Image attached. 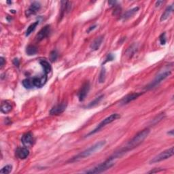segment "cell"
<instances>
[{
    "label": "cell",
    "instance_id": "836d02e7",
    "mask_svg": "<svg viewBox=\"0 0 174 174\" xmlns=\"http://www.w3.org/2000/svg\"><path fill=\"white\" fill-rule=\"evenodd\" d=\"M96 25H94V26H93V27H90V28H89V30H88V32H89V31H91L92 30H93V29L96 28Z\"/></svg>",
    "mask_w": 174,
    "mask_h": 174
},
{
    "label": "cell",
    "instance_id": "44dd1931",
    "mask_svg": "<svg viewBox=\"0 0 174 174\" xmlns=\"http://www.w3.org/2000/svg\"><path fill=\"white\" fill-rule=\"evenodd\" d=\"M37 53H38V48L35 46L29 45L26 48V53L29 56L35 55Z\"/></svg>",
    "mask_w": 174,
    "mask_h": 174
},
{
    "label": "cell",
    "instance_id": "9c48e42d",
    "mask_svg": "<svg viewBox=\"0 0 174 174\" xmlns=\"http://www.w3.org/2000/svg\"><path fill=\"white\" fill-rule=\"evenodd\" d=\"M142 95L141 93H130V94L126 95L125 97L122 98L120 101V105H125L129 104V103L135 100L136 99Z\"/></svg>",
    "mask_w": 174,
    "mask_h": 174
},
{
    "label": "cell",
    "instance_id": "9a60e30c",
    "mask_svg": "<svg viewBox=\"0 0 174 174\" xmlns=\"http://www.w3.org/2000/svg\"><path fill=\"white\" fill-rule=\"evenodd\" d=\"M103 40H104V37L103 36L98 37V38H97L95 40H94V41L91 43V44H90V49L93 51L97 50L99 48L100 46L101 45Z\"/></svg>",
    "mask_w": 174,
    "mask_h": 174
},
{
    "label": "cell",
    "instance_id": "d4e9b609",
    "mask_svg": "<svg viewBox=\"0 0 174 174\" xmlns=\"http://www.w3.org/2000/svg\"><path fill=\"white\" fill-rule=\"evenodd\" d=\"M137 49H138V46H137L135 44H133L131 46V48H130L128 50H127V54H128V55L131 56L133 55V54L135 53V51L137 50Z\"/></svg>",
    "mask_w": 174,
    "mask_h": 174
},
{
    "label": "cell",
    "instance_id": "4fadbf2b",
    "mask_svg": "<svg viewBox=\"0 0 174 174\" xmlns=\"http://www.w3.org/2000/svg\"><path fill=\"white\" fill-rule=\"evenodd\" d=\"M50 33V25H46L44 27H43L41 30L39 31L38 33L37 34L36 38L38 41H41L45 39L46 38L49 36Z\"/></svg>",
    "mask_w": 174,
    "mask_h": 174
},
{
    "label": "cell",
    "instance_id": "1f68e13d",
    "mask_svg": "<svg viewBox=\"0 0 174 174\" xmlns=\"http://www.w3.org/2000/svg\"><path fill=\"white\" fill-rule=\"evenodd\" d=\"M14 64L16 66H19V60H18V58H15V59L14 60Z\"/></svg>",
    "mask_w": 174,
    "mask_h": 174
},
{
    "label": "cell",
    "instance_id": "cb8c5ba5",
    "mask_svg": "<svg viewBox=\"0 0 174 174\" xmlns=\"http://www.w3.org/2000/svg\"><path fill=\"white\" fill-rule=\"evenodd\" d=\"M103 97H104V95H101V96L97 97L96 99L94 100V101L90 102L87 107H92L93 106H95V105H96L97 104H99L100 101H101V100L103 99Z\"/></svg>",
    "mask_w": 174,
    "mask_h": 174
},
{
    "label": "cell",
    "instance_id": "e575fe53",
    "mask_svg": "<svg viewBox=\"0 0 174 174\" xmlns=\"http://www.w3.org/2000/svg\"><path fill=\"white\" fill-rule=\"evenodd\" d=\"M168 133H169V134H171V136H173V130H171V132H169Z\"/></svg>",
    "mask_w": 174,
    "mask_h": 174
},
{
    "label": "cell",
    "instance_id": "30bf717a",
    "mask_svg": "<svg viewBox=\"0 0 174 174\" xmlns=\"http://www.w3.org/2000/svg\"><path fill=\"white\" fill-rule=\"evenodd\" d=\"M21 142L26 147H29L32 145L34 142V138L33 134L30 133V132L24 133L21 138Z\"/></svg>",
    "mask_w": 174,
    "mask_h": 174
},
{
    "label": "cell",
    "instance_id": "d6a6232c",
    "mask_svg": "<svg viewBox=\"0 0 174 174\" xmlns=\"http://www.w3.org/2000/svg\"><path fill=\"white\" fill-rule=\"evenodd\" d=\"M163 1H156V7H158V6H160L161 4H163Z\"/></svg>",
    "mask_w": 174,
    "mask_h": 174
},
{
    "label": "cell",
    "instance_id": "4dcf8cb0",
    "mask_svg": "<svg viewBox=\"0 0 174 174\" xmlns=\"http://www.w3.org/2000/svg\"><path fill=\"white\" fill-rule=\"evenodd\" d=\"M0 62H1V64H0V68L2 69L5 64V63H6V61H5L4 57H0Z\"/></svg>",
    "mask_w": 174,
    "mask_h": 174
},
{
    "label": "cell",
    "instance_id": "484cf974",
    "mask_svg": "<svg viewBox=\"0 0 174 174\" xmlns=\"http://www.w3.org/2000/svg\"><path fill=\"white\" fill-rule=\"evenodd\" d=\"M105 79V70L104 68H103L101 71V73H100L99 78V81L100 83L104 82Z\"/></svg>",
    "mask_w": 174,
    "mask_h": 174
},
{
    "label": "cell",
    "instance_id": "603a6c76",
    "mask_svg": "<svg viewBox=\"0 0 174 174\" xmlns=\"http://www.w3.org/2000/svg\"><path fill=\"white\" fill-rule=\"evenodd\" d=\"M12 166L10 165H8L4 167L0 171V173L1 174H8L12 171Z\"/></svg>",
    "mask_w": 174,
    "mask_h": 174
},
{
    "label": "cell",
    "instance_id": "d590c367",
    "mask_svg": "<svg viewBox=\"0 0 174 174\" xmlns=\"http://www.w3.org/2000/svg\"><path fill=\"white\" fill-rule=\"evenodd\" d=\"M7 3H8V4H12V2H10V1H7Z\"/></svg>",
    "mask_w": 174,
    "mask_h": 174
},
{
    "label": "cell",
    "instance_id": "6da1fadb",
    "mask_svg": "<svg viewBox=\"0 0 174 174\" xmlns=\"http://www.w3.org/2000/svg\"><path fill=\"white\" fill-rule=\"evenodd\" d=\"M105 144H106V141L105 140L98 141L97 143L95 144L94 145H93L92 146H90V148H87V150H85L82 152V153L77 154L76 156H73L72 158V160H70V161H72V162H75V161H78L81 160V159L89 157V156L92 155V154L95 153L96 152L101 150V149L105 146Z\"/></svg>",
    "mask_w": 174,
    "mask_h": 174
},
{
    "label": "cell",
    "instance_id": "7c38bea8",
    "mask_svg": "<svg viewBox=\"0 0 174 174\" xmlns=\"http://www.w3.org/2000/svg\"><path fill=\"white\" fill-rule=\"evenodd\" d=\"M90 89V84L89 82H87L82 85L81 89H80L79 93H78V98L80 101H84V99L87 97L88 93Z\"/></svg>",
    "mask_w": 174,
    "mask_h": 174
},
{
    "label": "cell",
    "instance_id": "5bb4252c",
    "mask_svg": "<svg viewBox=\"0 0 174 174\" xmlns=\"http://www.w3.org/2000/svg\"><path fill=\"white\" fill-rule=\"evenodd\" d=\"M16 154L18 158L20 159H25L29 155V150L26 147H21V148H19L17 149Z\"/></svg>",
    "mask_w": 174,
    "mask_h": 174
},
{
    "label": "cell",
    "instance_id": "ba28073f",
    "mask_svg": "<svg viewBox=\"0 0 174 174\" xmlns=\"http://www.w3.org/2000/svg\"><path fill=\"white\" fill-rule=\"evenodd\" d=\"M33 85L35 87L41 88L46 84L47 81V75L43 73V75L40 76H35L31 78Z\"/></svg>",
    "mask_w": 174,
    "mask_h": 174
},
{
    "label": "cell",
    "instance_id": "f546056e",
    "mask_svg": "<svg viewBox=\"0 0 174 174\" xmlns=\"http://www.w3.org/2000/svg\"><path fill=\"white\" fill-rule=\"evenodd\" d=\"M114 55H112V54H109V55L107 56V57H106V58H105V62H104V63H107V62H108V61H113V60H114Z\"/></svg>",
    "mask_w": 174,
    "mask_h": 174
},
{
    "label": "cell",
    "instance_id": "7402d4cb",
    "mask_svg": "<svg viewBox=\"0 0 174 174\" xmlns=\"http://www.w3.org/2000/svg\"><path fill=\"white\" fill-rule=\"evenodd\" d=\"M38 24H39V22L36 21L35 22V23L30 24V25L28 27V28L26 31V36H29L31 33L33 32V31H34V30H35L36 28L37 27V26L38 25Z\"/></svg>",
    "mask_w": 174,
    "mask_h": 174
},
{
    "label": "cell",
    "instance_id": "e0dca14e",
    "mask_svg": "<svg viewBox=\"0 0 174 174\" xmlns=\"http://www.w3.org/2000/svg\"><path fill=\"white\" fill-rule=\"evenodd\" d=\"M40 64L41 65V67L43 68L44 70V73L46 75H48L49 73L51 72L52 70V67H51V65L49 62H48L46 60H40Z\"/></svg>",
    "mask_w": 174,
    "mask_h": 174
},
{
    "label": "cell",
    "instance_id": "83f0119b",
    "mask_svg": "<svg viewBox=\"0 0 174 174\" xmlns=\"http://www.w3.org/2000/svg\"><path fill=\"white\" fill-rule=\"evenodd\" d=\"M159 40H160V42L162 45H165L166 44L167 41V39H166V35L165 33H163L161 35L160 38H159Z\"/></svg>",
    "mask_w": 174,
    "mask_h": 174
},
{
    "label": "cell",
    "instance_id": "52a82bcc",
    "mask_svg": "<svg viewBox=\"0 0 174 174\" xmlns=\"http://www.w3.org/2000/svg\"><path fill=\"white\" fill-rule=\"evenodd\" d=\"M67 102L63 101L61 104H58L52 107V109L50 110V115H59L62 114L63 112L65 111L67 108Z\"/></svg>",
    "mask_w": 174,
    "mask_h": 174
},
{
    "label": "cell",
    "instance_id": "f1b7e54d",
    "mask_svg": "<svg viewBox=\"0 0 174 174\" xmlns=\"http://www.w3.org/2000/svg\"><path fill=\"white\" fill-rule=\"evenodd\" d=\"M164 117V114H161L160 115H158V116H156L155 118H154V120H153V123L154 124H156L157 123V122H158L159 121H161V120L163 119V118Z\"/></svg>",
    "mask_w": 174,
    "mask_h": 174
},
{
    "label": "cell",
    "instance_id": "d6986e66",
    "mask_svg": "<svg viewBox=\"0 0 174 174\" xmlns=\"http://www.w3.org/2000/svg\"><path fill=\"white\" fill-rule=\"evenodd\" d=\"M138 10H139L138 7H135V8H133L131 10H129L126 12L124 15L122 16V19H124V20H127V19L131 18V17L133 16Z\"/></svg>",
    "mask_w": 174,
    "mask_h": 174
},
{
    "label": "cell",
    "instance_id": "2e32d148",
    "mask_svg": "<svg viewBox=\"0 0 174 174\" xmlns=\"http://www.w3.org/2000/svg\"><path fill=\"white\" fill-rule=\"evenodd\" d=\"M173 11V4H171L167 8L165 9V12H163L162 15L161 16V21H165L169 17L171 16Z\"/></svg>",
    "mask_w": 174,
    "mask_h": 174
},
{
    "label": "cell",
    "instance_id": "277c9868",
    "mask_svg": "<svg viewBox=\"0 0 174 174\" xmlns=\"http://www.w3.org/2000/svg\"><path fill=\"white\" fill-rule=\"evenodd\" d=\"M119 118H121V116H120V114H112L109 116L108 117H107L106 118H105L104 121H102L100 123L98 124V126L95 128L93 131H92L91 132H90V133L88 134V135H91L93 134H95L97 132L99 131L100 130H101L102 128H104V127H105L107 125V124L112 123V122H114V121H116V120L118 119Z\"/></svg>",
    "mask_w": 174,
    "mask_h": 174
},
{
    "label": "cell",
    "instance_id": "8992f818",
    "mask_svg": "<svg viewBox=\"0 0 174 174\" xmlns=\"http://www.w3.org/2000/svg\"><path fill=\"white\" fill-rule=\"evenodd\" d=\"M173 155V147H171L170 148L162 152L161 153L158 154L157 156H156L155 157H154L150 161V163L153 164L161 162V161H165L166 159H168L169 158L171 157Z\"/></svg>",
    "mask_w": 174,
    "mask_h": 174
},
{
    "label": "cell",
    "instance_id": "5b68a950",
    "mask_svg": "<svg viewBox=\"0 0 174 174\" xmlns=\"http://www.w3.org/2000/svg\"><path fill=\"white\" fill-rule=\"evenodd\" d=\"M171 73V71L169 70H164L163 72H161L158 73V74L156 76V78H154V80L150 84H149L148 87H147V89H152L153 88L156 87V86L158 85L160 83L166 79L169 76H170Z\"/></svg>",
    "mask_w": 174,
    "mask_h": 174
},
{
    "label": "cell",
    "instance_id": "7a4b0ae2",
    "mask_svg": "<svg viewBox=\"0 0 174 174\" xmlns=\"http://www.w3.org/2000/svg\"><path fill=\"white\" fill-rule=\"evenodd\" d=\"M149 133H150V130L148 129H146L143 130V131L139 132L138 134L134 136V138L131 140L129 141V143L127 144V146L125 147V148H124L123 151L125 153L127 150L136 148L137 146H138L139 144H141L144 139L148 136Z\"/></svg>",
    "mask_w": 174,
    "mask_h": 174
},
{
    "label": "cell",
    "instance_id": "ac0fdd59",
    "mask_svg": "<svg viewBox=\"0 0 174 174\" xmlns=\"http://www.w3.org/2000/svg\"><path fill=\"white\" fill-rule=\"evenodd\" d=\"M12 110V106L10 103L8 101H4L1 103V112L4 114L9 113Z\"/></svg>",
    "mask_w": 174,
    "mask_h": 174
},
{
    "label": "cell",
    "instance_id": "4316f807",
    "mask_svg": "<svg viewBox=\"0 0 174 174\" xmlns=\"http://www.w3.org/2000/svg\"><path fill=\"white\" fill-rule=\"evenodd\" d=\"M57 57H58V54L57 53V51L54 50V51H53V52H51L50 55V58L51 61H55L57 60Z\"/></svg>",
    "mask_w": 174,
    "mask_h": 174
},
{
    "label": "cell",
    "instance_id": "ffe728a7",
    "mask_svg": "<svg viewBox=\"0 0 174 174\" xmlns=\"http://www.w3.org/2000/svg\"><path fill=\"white\" fill-rule=\"evenodd\" d=\"M22 84H23V87L25 88V89H31L35 87L33 85V83L31 78H28L23 80V82H22Z\"/></svg>",
    "mask_w": 174,
    "mask_h": 174
},
{
    "label": "cell",
    "instance_id": "8fae6325",
    "mask_svg": "<svg viewBox=\"0 0 174 174\" xmlns=\"http://www.w3.org/2000/svg\"><path fill=\"white\" fill-rule=\"evenodd\" d=\"M41 8V4L39 2L34 1L31 4L29 8L26 11V15L27 16H30L31 15L36 14Z\"/></svg>",
    "mask_w": 174,
    "mask_h": 174
},
{
    "label": "cell",
    "instance_id": "3957f363",
    "mask_svg": "<svg viewBox=\"0 0 174 174\" xmlns=\"http://www.w3.org/2000/svg\"><path fill=\"white\" fill-rule=\"evenodd\" d=\"M116 158H114V156H112L110 158L107 159V161H105V162L102 163L99 165H97L95 167H93L90 170L86 171L85 173H90V174H94V173H100L104 171H107L111 167H112L114 165V160Z\"/></svg>",
    "mask_w": 174,
    "mask_h": 174
}]
</instances>
